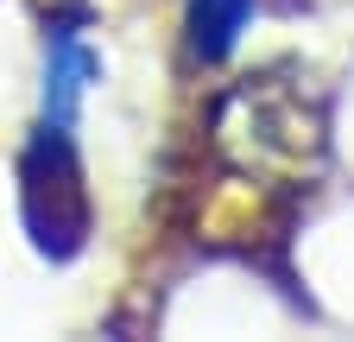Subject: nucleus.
<instances>
[{
    "label": "nucleus",
    "mask_w": 354,
    "mask_h": 342,
    "mask_svg": "<svg viewBox=\"0 0 354 342\" xmlns=\"http://www.w3.org/2000/svg\"><path fill=\"white\" fill-rule=\"evenodd\" d=\"M247 19V0H196L190 7V26H196V51L203 57H221L234 45V32Z\"/></svg>",
    "instance_id": "f257e3e1"
}]
</instances>
